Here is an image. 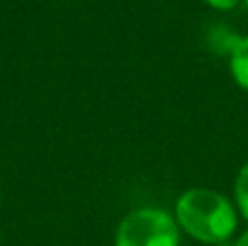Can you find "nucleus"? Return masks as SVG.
<instances>
[{
  "instance_id": "f257e3e1",
  "label": "nucleus",
  "mask_w": 248,
  "mask_h": 246,
  "mask_svg": "<svg viewBox=\"0 0 248 246\" xmlns=\"http://www.w3.org/2000/svg\"><path fill=\"white\" fill-rule=\"evenodd\" d=\"M176 220L192 238L218 244L235 231L237 214L224 194L209 187H192L176 200Z\"/></svg>"
},
{
  "instance_id": "f03ea898",
  "label": "nucleus",
  "mask_w": 248,
  "mask_h": 246,
  "mask_svg": "<svg viewBox=\"0 0 248 246\" xmlns=\"http://www.w3.org/2000/svg\"><path fill=\"white\" fill-rule=\"evenodd\" d=\"M116 246H179V227L161 209H137L120 222Z\"/></svg>"
},
{
  "instance_id": "7ed1b4c3",
  "label": "nucleus",
  "mask_w": 248,
  "mask_h": 246,
  "mask_svg": "<svg viewBox=\"0 0 248 246\" xmlns=\"http://www.w3.org/2000/svg\"><path fill=\"white\" fill-rule=\"evenodd\" d=\"M231 74L237 85L248 90V37L237 39L231 52Z\"/></svg>"
},
{
  "instance_id": "20e7f679",
  "label": "nucleus",
  "mask_w": 248,
  "mask_h": 246,
  "mask_svg": "<svg viewBox=\"0 0 248 246\" xmlns=\"http://www.w3.org/2000/svg\"><path fill=\"white\" fill-rule=\"evenodd\" d=\"M235 200H237V209L248 220V161L242 166L240 174L235 179Z\"/></svg>"
},
{
  "instance_id": "39448f33",
  "label": "nucleus",
  "mask_w": 248,
  "mask_h": 246,
  "mask_svg": "<svg viewBox=\"0 0 248 246\" xmlns=\"http://www.w3.org/2000/svg\"><path fill=\"white\" fill-rule=\"evenodd\" d=\"M209 7H214V9H218V11H229V9H233L240 0H205Z\"/></svg>"
},
{
  "instance_id": "423d86ee",
  "label": "nucleus",
  "mask_w": 248,
  "mask_h": 246,
  "mask_svg": "<svg viewBox=\"0 0 248 246\" xmlns=\"http://www.w3.org/2000/svg\"><path fill=\"white\" fill-rule=\"evenodd\" d=\"M235 246H248V231H244V233H242V238L235 242Z\"/></svg>"
},
{
  "instance_id": "0eeeda50",
  "label": "nucleus",
  "mask_w": 248,
  "mask_h": 246,
  "mask_svg": "<svg viewBox=\"0 0 248 246\" xmlns=\"http://www.w3.org/2000/svg\"><path fill=\"white\" fill-rule=\"evenodd\" d=\"M246 7H248V0H246Z\"/></svg>"
}]
</instances>
